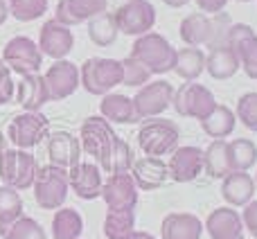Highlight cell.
<instances>
[{
    "instance_id": "obj_13",
    "label": "cell",
    "mask_w": 257,
    "mask_h": 239,
    "mask_svg": "<svg viewBox=\"0 0 257 239\" xmlns=\"http://www.w3.org/2000/svg\"><path fill=\"white\" fill-rule=\"evenodd\" d=\"M226 45L235 50L241 70L250 79H257V34L253 27L244 25V23H232L228 30Z\"/></svg>"
},
{
    "instance_id": "obj_40",
    "label": "cell",
    "mask_w": 257,
    "mask_h": 239,
    "mask_svg": "<svg viewBox=\"0 0 257 239\" xmlns=\"http://www.w3.org/2000/svg\"><path fill=\"white\" fill-rule=\"evenodd\" d=\"M237 120L244 124L248 131L257 133V93H244L237 99V111H235Z\"/></svg>"
},
{
    "instance_id": "obj_41",
    "label": "cell",
    "mask_w": 257,
    "mask_h": 239,
    "mask_svg": "<svg viewBox=\"0 0 257 239\" xmlns=\"http://www.w3.org/2000/svg\"><path fill=\"white\" fill-rule=\"evenodd\" d=\"M14 95H16V84H14V79H12V70H9V66L0 59V106L12 102Z\"/></svg>"
},
{
    "instance_id": "obj_27",
    "label": "cell",
    "mask_w": 257,
    "mask_h": 239,
    "mask_svg": "<svg viewBox=\"0 0 257 239\" xmlns=\"http://www.w3.org/2000/svg\"><path fill=\"white\" fill-rule=\"evenodd\" d=\"M99 113H102L104 120L108 122H117V124H136L140 122L136 113V106H133V99L126 97V95L120 93H108L102 97L99 102Z\"/></svg>"
},
{
    "instance_id": "obj_2",
    "label": "cell",
    "mask_w": 257,
    "mask_h": 239,
    "mask_svg": "<svg viewBox=\"0 0 257 239\" xmlns=\"http://www.w3.org/2000/svg\"><path fill=\"white\" fill-rule=\"evenodd\" d=\"M136 61H140L151 75H165V72L174 70L176 63V48L165 39L163 34L156 32H147V34L138 36L131 45V54Z\"/></svg>"
},
{
    "instance_id": "obj_37",
    "label": "cell",
    "mask_w": 257,
    "mask_h": 239,
    "mask_svg": "<svg viewBox=\"0 0 257 239\" xmlns=\"http://www.w3.org/2000/svg\"><path fill=\"white\" fill-rule=\"evenodd\" d=\"M9 14L21 23L39 21L48 12V0H9Z\"/></svg>"
},
{
    "instance_id": "obj_33",
    "label": "cell",
    "mask_w": 257,
    "mask_h": 239,
    "mask_svg": "<svg viewBox=\"0 0 257 239\" xmlns=\"http://www.w3.org/2000/svg\"><path fill=\"white\" fill-rule=\"evenodd\" d=\"M88 36L95 45H99V48H108V45L115 43L117 25H115V18H113V12H104V14H99V16L90 18L88 21Z\"/></svg>"
},
{
    "instance_id": "obj_6",
    "label": "cell",
    "mask_w": 257,
    "mask_h": 239,
    "mask_svg": "<svg viewBox=\"0 0 257 239\" xmlns=\"http://www.w3.org/2000/svg\"><path fill=\"white\" fill-rule=\"evenodd\" d=\"M34 199L43 210H59L63 208L68 199V169L57 165H43L36 169L34 178Z\"/></svg>"
},
{
    "instance_id": "obj_35",
    "label": "cell",
    "mask_w": 257,
    "mask_h": 239,
    "mask_svg": "<svg viewBox=\"0 0 257 239\" xmlns=\"http://www.w3.org/2000/svg\"><path fill=\"white\" fill-rule=\"evenodd\" d=\"M23 217V199L18 190L0 185V232L7 230L16 219Z\"/></svg>"
},
{
    "instance_id": "obj_14",
    "label": "cell",
    "mask_w": 257,
    "mask_h": 239,
    "mask_svg": "<svg viewBox=\"0 0 257 239\" xmlns=\"http://www.w3.org/2000/svg\"><path fill=\"white\" fill-rule=\"evenodd\" d=\"M75 48V36H72L70 27L59 23L57 18H50L43 23L39 32V50L43 57H50L54 61L66 59Z\"/></svg>"
},
{
    "instance_id": "obj_5",
    "label": "cell",
    "mask_w": 257,
    "mask_h": 239,
    "mask_svg": "<svg viewBox=\"0 0 257 239\" xmlns=\"http://www.w3.org/2000/svg\"><path fill=\"white\" fill-rule=\"evenodd\" d=\"M178 127L167 117H149L138 131V147L145 156H160L172 154L178 147Z\"/></svg>"
},
{
    "instance_id": "obj_20",
    "label": "cell",
    "mask_w": 257,
    "mask_h": 239,
    "mask_svg": "<svg viewBox=\"0 0 257 239\" xmlns=\"http://www.w3.org/2000/svg\"><path fill=\"white\" fill-rule=\"evenodd\" d=\"M108 7V0H59L54 18L68 27H75L84 21L104 14Z\"/></svg>"
},
{
    "instance_id": "obj_3",
    "label": "cell",
    "mask_w": 257,
    "mask_h": 239,
    "mask_svg": "<svg viewBox=\"0 0 257 239\" xmlns=\"http://www.w3.org/2000/svg\"><path fill=\"white\" fill-rule=\"evenodd\" d=\"M81 88L90 95H108L117 84H122V61L106 57H90L79 70Z\"/></svg>"
},
{
    "instance_id": "obj_28",
    "label": "cell",
    "mask_w": 257,
    "mask_h": 239,
    "mask_svg": "<svg viewBox=\"0 0 257 239\" xmlns=\"http://www.w3.org/2000/svg\"><path fill=\"white\" fill-rule=\"evenodd\" d=\"M201 122V129L208 138L212 140H223L226 136H230L235 131V124H237V115L232 108H228L226 104H217L212 111L208 113Z\"/></svg>"
},
{
    "instance_id": "obj_21",
    "label": "cell",
    "mask_w": 257,
    "mask_h": 239,
    "mask_svg": "<svg viewBox=\"0 0 257 239\" xmlns=\"http://www.w3.org/2000/svg\"><path fill=\"white\" fill-rule=\"evenodd\" d=\"M136 181L138 190H158L165 183L169 181V167L163 158H154V156H145V158H138L133 163L131 172H128Z\"/></svg>"
},
{
    "instance_id": "obj_43",
    "label": "cell",
    "mask_w": 257,
    "mask_h": 239,
    "mask_svg": "<svg viewBox=\"0 0 257 239\" xmlns=\"http://www.w3.org/2000/svg\"><path fill=\"white\" fill-rule=\"evenodd\" d=\"M194 3H196V7H199L203 14L214 16V14H221L223 9H226L228 0H194Z\"/></svg>"
},
{
    "instance_id": "obj_22",
    "label": "cell",
    "mask_w": 257,
    "mask_h": 239,
    "mask_svg": "<svg viewBox=\"0 0 257 239\" xmlns=\"http://www.w3.org/2000/svg\"><path fill=\"white\" fill-rule=\"evenodd\" d=\"M16 104H21L23 111H41L45 104L50 102V90H48V81L45 75H25L21 77V81L16 84V95H14Z\"/></svg>"
},
{
    "instance_id": "obj_39",
    "label": "cell",
    "mask_w": 257,
    "mask_h": 239,
    "mask_svg": "<svg viewBox=\"0 0 257 239\" xmlns=\"http://www.w3.org/2000/svg\"><path fill=\"white\" fill-rule=\"evenodd\" d=\"M149 79H151V72L140 61H136L133 57L122 59V84L124 86L142 88L145 84H149Z\"/></svg>"
},
{
    "instance_id": "obj_7",
    "label": "cell",
    "mask_w": 257,
    "mask_h": 239,
    "mask_svg": "<svg viewBox=\"0 0 257 239\" xmlns=\"http://www.w3.org/2000/svg\"><path fill=\"white\" fill-rule=\"evenodd\" d=\"M36 158L25 149H5L0 154V178L14 190H27L36 178Z\"/></svg>"
},
{
    "instance_id": "obj_12",
    "label": "cell",
    "mask_w": 257,
    "mask_h": 239,
    "mask_svg": "<svg viewBox=\"0 0 257 239\" xmlns=\"http://www.w3.org/2000/svg\"><path fill=\"white\" fill-rule=\"evenodd\" d=\"M174 102V86L165 79H158L154 84H145L133 97V106L140 120L158 117L172 106Z\"/></svg>"
},
{
    "instance_id": "obj_46",
    "label": "cell",
    "mask_w": 257,
    "mask_h": 239,
    "mask_svg": "<svg viewBox=\"0 0 257 239\" xmlns=\"http://www.w3.org/2000/svg\"><path fill=\"white\" fill-rule=\"evenodd\" d=\"M128 239H156L154 235H149V232H142V230H136Z\"/></svg>"
},
{
    "instance_id": "obj_8",
    "label": "cell",
    "mask_w": 257,
    "mask_h": 239,
    "mask_svg": "<svg viewBox=\"0 0 257 239\" xmlns=\"http://www.w3.org/2000/svg\"><path fill=\"white\" fill-rule=\"evenodd\" d=\"M3 61L9 66V70L16 75H34L43 66V52L39 50V43H34L27 36H14L3 48Z\"/></svg>"
},
{
    "instance_id": "obj_11",
    "label": "cell",
    "mask_w": 257,
    "mask_h": 239,
    "mask_svg": "<svg viewBox=\"0 0 257 239\" xmlns=\"http://www.w3.org/2000/svg\"><path fill=\"white\" fill-rule=\"evenodd\" d=\"M172 106L181 117L203 120L214 106H217V102H214V95L208 86L187 81V84H183L178 90H174Z\"/></svg>"
},
{
    "instance_id": "obj_45",
    "label": "cell",
    "mask_w": 257,
    "mask_h": 239,
    "mask_svg": "<svg viewBox=\"0 0 257 239\" xmlns=\"http://www.w3.org/2000/svg\"><path fill=\"white\" fill-rule=\"evenodd\" d=\"M167 7H172V9H181V7H185L190 0H163Z\"/></svg>"
},
{
    "instance_id": "obj_38",
    "label": "cell",
    "mask_w": 257,
    "mask_h": 239,
    "mask_svg": "<svg viewBox=\"0 0 257 239\" xmlns=\"http://www.w3.org/2000/svg\"><path fill=\"white\" fill-rule=\"evenodd\" d=\"M133 163H136V158H133L131 145H128L126 140H122V138H117L115 147H113V151H111V158H108L106 172L104 174H126V172H131Z\"/></svg>"
},
{
    "instance_id": "obj_10",
    "label": "cell",
    "mask_w": 257,
    "mask_h": 239,
    "mask_svg": "<svg viewBox=\"0 0 257 239\" xmlns=\"http://www.w3.org/2000/svg\"><path fill=\"white\" fill-rule=\"evenodd\" d=\"M48 129H50V120L41 111H36V113L25 111L9 122L7 138L16 149L27 151V149H32V147L41 145L43 138H48Z\"/></svg>"
},
{
    "instance_id": "obj_47",
    "label": "cell",
    "mask_w": 257,
    "mask_h": 239,
    "mask_svg": "<svg viewBox=\"0 0 257 239\" xmlns=\"http://www.w3.org/2000/svg\"><path fill=\"white\" fill-rule=\"evenodd\" d=\"M237 3H250V0H237Z\"/></svg>"
},
{
    "instance_id": "obj_1",
    "label": "cell",
    "mask_w": 257,
    "mask_h": 239,
    "mask_svg": "<svg viewBox=\"0 0 257 239\" xmlns=\"http://www.w3.org/2000/svg\"><path fill=\"white\" fill-rule=\"evenodd\" d=\"M230 25H232V21L226 12L214 14V16H208L203 12H194L183 18L178 32H181L183 43L190 45V48L208 45L212 50L217 45H226Z\"/></svg>"
},
{
    "instance_id": "obj_18",
    "label": "cell",
    "mask_w": 257,
    "mask_h": 239,
    "mask_svg": "<svg viewBox=\"0 0 257 239\" xmlns=\"http://www.w3.org/2000/svg\"><path fill=\"white\" fill-rule=\"evenodd\" d=\"M169 178L174 183H192L203 172V149L199 147H176L167 163Z\"/></svg>"
},
{
    "instance_id": "obj_19",
    "label": "cell",
    "mask_w": 257,
    "mask_h": 239,
    "mask_svg": "<svg viewBox=\"0 0 257 239\" xmlns=\"http://www.w3.org/2000/svg\"><path fill=\"white\" fill-rule=\"evenodd\" d=\"M50 163L57 167L70 169L81 160V142L70 131H54L48 136Z\"/></svg>"
},
{
    "instance_id": "obj_24",
    "label": "cell",
    "mask_w": 257,
    "mask_h": 239,
    "mask_svg": "<svg viewBox=\"0 0 257 239\" xmlns=\"http://www.w3.org/2000/svg\"><path fill=\"white\" fill-rule=\"evenodd\" d=\"M257 185L248 172H230L221 178V196L230 208H244L253 201Z\"/></svg>"
},
{
    "instance_id": "obj_48",
    "label": "cell",
    "mask_w": 257,
    "mask_h": 239,
    "mask_svg": "<svg viewBox=\"0 0 257 239\" xmlns=\"http://www.w3.org/2000/svg\"><path fill=\"white\" fill-rule=\"evenodd\" d=\"M255 185H257V174H255Z\"/></svg>"
},
{
    "instance_id": "obj_30",
    "label": "cell",
    "mask_w": 257,
    "mask_h": 239,
    "mask_svg": "<svg viewBox=\"0 0 257 239\" xmlns=\"http://www.w3.org/2000/svg\"><path fill=\"white\" fill-rule=\"evenodd\" d=\"M205 70V52L201 48H185L176 50V63H174V72L185 81H196Z\"/></svg>"
},
{
    "instance_id": "obj_4",
    "label": "cell",
    "mask_w": 257,
    "mask_h": 239,
    "mask_svg": "<svg viewBox=\"0 0 257 239\" xmlns=\"http://www.w3.org/2000/svg\"><path fill=\"white\" fill-rule=\"evenodd\" d=\"M81 149L88 156H93L97 160V167L102 172H106L108 158H111V151L117 142V136L113 131L111 122L99 115H90L81 122Z\"/></svg>"
},
{
    "instance_id": "obj_36",
    "label": "cell",
    "mask_w": 257,
    "mask_h": 239,
    "mask_svg": "<svg viewBox=\"0 0 257 239\" xmlns=\"http://www.w3.org/2000/svg\"><path fill=\"white\" fill-rule=\"evenodd\" d=\"M0 235H3V239H48L43 226H41L36 219L25 217V214H23L21 219H16V221H14L7 230L0 232Z\"/></svg>"
},
{
    "instance_id": "obj_16",
    "label": "cell",
    "mask_w": 257,
    "mask_h": 239,
    "mask_svg": "<svg viewBox=\"0 0 257 239\" xmlns=\"http://www.w3.org/2000/svg\"><path fill=\"white\" fill-rule=\"evenodd\" d=\"M102 199L108 210H136L138 185L131 174H111L102 185Z\"/></svg>"
},
{
    "instance_id": "obj_25",
    "label": "cell",
    "mask_w": 257,
    "mask_h": 239,
    "mask_svg": "<svg viewBox=\"0 0 257 239\" xmlns=\"http://www.w3.org/2000/svg\"><path fill=\"white\" fill-rule=\"evenodd\" d=\"M163 239H201L203 223L196 214L190 212H172L163 219L160 226Z\"/></svg>"
},
{
    "instance_id": "obj_23",
    "label": "cell",
    "mask_w": 257,
    "mask_h": 239,
    "mask_svg": "<svg viewBox=\"0 0 257 239\" xmlns=\"http://www.w3.org/2000/svg\"><path fill=\"white\" fill-rule=\"evenodd\" d=\"M205 230L210 239H244L241 214L232 208H217L208 214Z\"/></svg>"
},
{
    "instance_id": "obj_31",
    "label": "cell",
    "mask_w": 257,
    "mask_h": 239,
    "mask_svg": "<svg viewBox=\"0 0 257 239\" xmlns=\"http://www.w3.org/2000/svg\"><path fill=\"white\" fill-rule=\"evenodd\" d=\"M84 232V219L75 208H59L52 219L54 239H79Z\"/></svg>"
},
{
    "instance_id": "obj_44",
    "label": "cell",
    "mask_w": 257,
    "mask_h": 239,
    "mask_svg": "<svg viewBox=\"0 0 257 239\" xmlns=\"http://www.w3.org/2000/svg\"><path fill=\"white\" fill-rule=\"evenodd\" d=\"M7 16H9V7H7V3H5V0H0V25H5Z\"/></svg>"
},
{
    "instance_id": "obj_34",
    "label": "cell",
    "mask_w": 257,
    "mask_h": 239,
    "mask_svg": "<svg viewBox=\"0 0 257 239\" xmlns=\"http://www.w3.org/2000/svg\"><path fill=\"white\" fill-rule=\"evenodd\" d=\"M228 151H230V165L232 172H248L257 163V147L248 138H237V140L228 142Z\"/></svg>"
},
{
    "instance_id": "obj_29",
    "label": "cell",
    "mask_w": 257,
    "mask_h": 239,
    "mask_svg": "<svg viewBox=\"0 0 257 239\" xmlns=\"http://www.w3.org/2000/svg\"><path fill=\"white\" fill-rule=\"evenodd\" d=\"M203 172L212 178H223L232 172L230 151L226 140H212L208 149H203Z\"/></svg>"
},
{
    "instance_id": "obj_17",
    "label": "cell",
    "mask_w": 257,
    "mask_h": 239,
    "mask_svg": "<svg viewBox=\"0 0 257 239\" xmlns=\"http://www.w3.org/2000/svg\"><path fill=\"white\" fill-rule=\"evenodd\" d=\"M68 185L79 199L93 201L102 196V169L95 163H77L75 167L68 169Z\"/></svg>"
},
{
    "instance_id": "obj_32",
    "label": "cell",
    "mask_w": 257,
    "mask_h": 239,
    "mask_svg": "<svg viewBox=\"0 0 257 239\" xmlns=\"http://www.w3.org/2000/svg\"><path fill=\"white\" fill-rule=\"evenodd\" d=\"M136 232V210H108L104 219L106 239H128Z\"/></svg>"
},
{
    "instance_id": "obj_15",
    "label": "cell",
    "mask_w": 257,
    "mask_h": 239,
    "mask_svg": "<svg viewBox=\"0 0 257 239\" xmlns=\"http://www.w3.org/2000/svg\"><path fill=\"white\" fill-rule=\"evenodd\" d=\"M45 81H48V90H50V102H59V99L70 97L81 86L79 66L68 61V59H59V61H54L48 68Z\"/></svg>"
},
{
    "instance_id": "obj_42",
    "label": "cell",
    "mask_w": 257,
    "mask_h": 239,
    "mask_svg": "<svg viewBox=\"0 0 257 239\" xmlns=\"http://www.w3.org/2000/svg\"><path fill=\"white\" fill-rule=\"evenodd\" d=\"M241 223L244 228L257 239V201H250L248 205H244V214H241Z\"/></svg>"
},
{
    "instance_id": "obj_9",
    "label": "cell",
    "mask_w": 257,
    "mask_h": 239,
    "mask_svg": "<svg viewBox=\"0 0 257 239\" xmlns=\"http://www.w3.org/2000/svg\"><path fill=\"white\" fill-rule=\"evenodd\" d=\"M117 32L126 36H142L154 30L156 25V7L149 0H126L122 7L113 12Z\"/></svg>"
},
{
    "instance_id": "obj_26",
    "label": "cell",
    "mask_w": 257,
    "mask_h": 239,
    "mask_svg": "<svg viewBox=\"0 0 257 239\" xmlns=\"http://www.w3.org/2000/svg\"><path fill=\"white\" fill-rule=\"evenodd\" d=\"M205 70L212 79L226 81L237 75L239 70V59H237L235 50L230 45H217L205 54Z\"/></svg>"
}]
</instances>
